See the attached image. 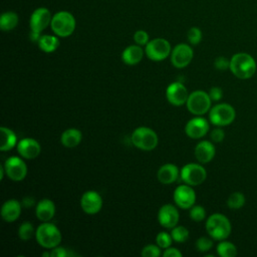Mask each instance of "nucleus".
Wrapping results in <instances>:
<instances>
[{
  "label": "nucleus",
  "mask_w": 257,
  "mask_h": 257,
  "mask_svg": "<svg viewBox=\"0 0 257 257\" xmlns=\"http://www.w3.org/2000/svg\"><path fill=\"white\" fill-rule=\"evenodd\" d=\"M231 72L239 79L251 78L257 69V64L252 55L246 52L235 53L230 59Z\"/></svg>",
  "instance_id": "nucleus-1"
},
{
  "label": "nucleus",
  "mask_w": 257,
  "mask_h": 257,
  "mask_svg": "<svg viewBox=\"0 0 257 257\" xmlns=\"http://www.w3.org/2000/svg\"><path fill=\"white\" fill-rule=\"evenodd\" d=\"M231 230L230 220L221 213L212 214L206 221V231L214 240H226L230 236Z\"/></svg>",
  "instance_id": "nucleus-2"
},
{
  "label": "nucleus",
  "mask_w": 257,
  "mask_h": 257,
  "mask_svg": "<svg viewBox=\"0 0 257 257\" xmlns=\"http://www.w3.org/2000/svg\"><path fill=\"white\" fill-rule=\"evenodd\" d=\"M50 27L53 33L58 37H68L75 30L76 20L72 13L61 10L52 15Z\"/></svg>",
  "instance_id": "nucleus-3"
},
{
  "label": "nucleus",
  "mask_w": 257,
  "mask_h": 257,
  "mask_svg": "<svg viewBox=\"0 0 257 257\" xmlns=\"http://www.w3.org/2000/svg\"><path fill=\"white\" fill-rule=\"evenodd\" d=\"M35 238L37 243L46 249H52L58 246L61 242V232L56 225L43 222L35 231Z\"/></svg>",
  "instance_id": "nucleus-4"
},
{
  "label": "nucleus",
  "mask_w": 257,
  "mask_h": 257,
  "mask_svg": "<svg viewBox=\"0 0 257 257\" xmlns=\"http://www.w3.org/2000/svg\"><path fill=\"white\" fill-rule=\"evenodd\" d=\"M131 140L136 148L143 151H152L158 146L159 143L156 132L148 126L137 127L133 132Z\"/></svg>",
  "instance_id": "nucleus-5"
},
{
  "label": "nucleus",
  "mask_w": 257,
  "mask_h": 257,
  "mask_svg": "<svg viewBox=\"0 0 257 257\" xmlns=\"http://www.w3.org/2000/svg\"><path fill=\"white\" fill-rule=\"evenodd\" d=\"M236 117L235 108L229 103L215 104L209 110V120L216 126L231 124Z\"/></svg>",
  "instance_id": "nucleus-6"
},
{
  "label": "nucleus",
  "mask_w": 257,
  "mask_h": 257,
  "mask_svg": "<svg viewBox=\"0 0 257 257\" xmlns=\"http://www.w3.org/2000/svg\"><path fill=\"white\" fill-rule=\"evenodd\" d=\"M212 99L208 92L204 90H195L191 92L187 99L188 110L195 115H203L211 109Z\"/></svg>",
  "instance_id": "nucleus-7"
},
{
  "label": "nucleus",
  "mask_w": 257,
  "mask_h": 257,
  "mask_svg": "<svg viewBox=\"0 0 257 257\" xmlns=\"http://www.w3.org/2000/svg\"><path fill=\"white\" fill-rule=\"evenodd\" d=\"M172 47L170 42L162 37L154 38L148 42L145 47L147 57L154 61H162L171 55Z\"/></svg>",
  "instance_id": "nucleus-8"
},
{
  "label": "nucleus",
  "mask_w": 257,
  "mask_h": 257,
  "mask_svg": "<svg viewBox=\"0 0 257 257\" xmlns=\"http://www.w3.org/2000/svg\"><path fill=\"white\" fill-rule=\"evenodd\" d=\"M181 179L185 184L192 187L201 185L207 178V172L205 168L196 163H190L185 165L180 172Z\"/></svg>",
  "instance_id": "nucleus-9"
},
{
  "label": "nucleus",
  "mask_w": 257,
  "mask_h": 257,
  "mask_svg": "<svg viewBox=\"0 0 257 257\" xmlns=\"http://www.w3.org/2000/svg\"><path fill=\"white\" fill-rule=\"evenodd\" d=\"M4 168L7 177L15 182L22 181L25 179L27 175V166L25 162L16 156L9 157L5 163H4Z\"/></svg>",
  "instance_id": "nucleus-10"
},
{
  "label": "nucleus",
  "mask_w": 257,
  "mask_h": 257,
  "mask_svg": "<svg viewBox=\"0 0 257 257\" xmlns=\"http://www.w3.org/2000/svg\"><path fill=\"white\" fill-rule=\"evenodd\" d=\"M52 15L48 8L38 7L30 15L29 27L30 31L41 33L48 26H50Z\"/></svg>",
  "instance_id": "nucleus-11"
},
{
  "label": "nucleus",
  "mask_w": 257,
  "mask_h": 257,
  "mask_svg": "<svg viewBox=\"0 0 257 257\" xmlns=\"http://www.w3.org/2000/svg\"><path fill=\"white\" fill-rule=\"evenodd\" d=\"M194 56L193 48L186 43L177 44L171 52V62L177 68L188 66Z\"/></svg>",
  "instance_id": "nucleus-12"
},
{
  "label": "nucleus",
  "mask_w": 257,
  "mask_h": 257,
  "mask_svg": "<svg viewBox=\"0 0 257 257\" xmlns=\"http://www.w3.org/2000/svg\"><path fill=\"white\" fill-rule=\"evenodd\" d=\"M174 202L181 209H190L196 202V193L192 186L180 185L174 191Z\"/></svg>",
  "instance_id": "nucleus-13"
},
{
  "label": "nucleus",
  "mask_w": 257,
  "mask_h": 257,
  "mask_svg": "<svg viewBox=\"0 0 257 257\" xmlns=\"http://www.w3.org/2000/svg\"><path fill=\"white\" fill-rule=\"evenodd\" d=\"M80 207L88 215L96 214L102 207V198L96 191H86L80 198Z\"/></svg>",
  "instance_id": "nucleus-14"
},
{
  "label": "nucleus",
  "mask_w": 257,
  "mask_h": 257,
  "mask_svg": "<svg viewBox=\"0 0 257 257\" xmlns=\"http://www.w3.org/2000/svg\"><path fill=\"white\" fill-rule=\"evenodd\" d=\"M189 93L186 86L179 81L171 83L166 89V97L168 101L175 105L181 106L187 102Z\"/></svg>",
  "instance_id": "nucleus-15"
},
{
  "label": "nucleus",
  "mask_w": 257,
  "mask_h": 257,
  "mask_svg": "<svg viewBox=\"0 0 257 257\" xmlns=\"http://www.w3.org/2000/svg\"><path fill=\"white\" fill-rule=\"evenodd\" d=\"M209 128L208 120L201 115H197L186 123L185 133L189 138L197 140L205 137L208 134Z\"/></svg>",
  "instance_id": "nucleus-16"
},
{
  "label": "nucleus",
  "mask_w": 257,
  "mask_h": 257,
  "mask_svg": "<svg viewBox=\"0 0 257 257\" xmlns=\"http://www.w3.org/2000/svg\"><path fill=\"white\" fill-rule=\"evenodd\" d=\"M179 211L172 204L163 205L158 212L159 223L167 229H172L177 226L179 222Z\"/></svg>",
  "instance_id": "nucleus-17"
},
{
  "label": "nucleus",
  "mask_w": 257,
  "mask_h": 257,
  "mask_svg": "<svg viewBox=\"0 0 257 257\" xmlns=\"http://www.w3.org/2000/svg\"><path fill=\"white\" fill-rule=\"evenodd\" d=\"M17 152L19 155L27 160L35 159L41 152L40 144L31 138H24L17 144Z\"/></svg>",
  "instance_id": "nucleus-18"
},
{
  "label": "nucleus",
  "mask_w": 257,
  "mask_h": 257,
  "mask_svg": "<svg viewBox=\"0 0 257 257\" xmlns=\"http://www.w3.org/2000/svg\"><path fill=\"white\" fill-rule=\"evenodd\" d=\"M216 154L215 146L210 141H201L195 147V157L201 164L211 162Z\"/></svg>",
  "instance_id": "nucleus-19"
},
{
  "label": "nucleus",
  "mask_w": 257,
  "mask_h": 257,
  "mask_svg": "<svg viewBox=\"0 0 257 257\" xmlns=\"http://www.w3.org/2000/svg\"><path fill=\"white\" fill-rule=\"evenodd\" d=\"M22 205L16 199H10L4 202L1 208V217L6 222L16 221L21 214Z\"/></svg>",
  "instance_id": "nucleus-20"
},
{
  "label": "nucleus",
  "mask_w": 257,
  "mask_h": 257,
  "mask_svg": "<svg viewBox=\"0 0 257 257\" xmlns=\"http://www.w3.org/2000/svg\"><path fill=\"white\" fill-rule=\"evenodd\" d=\"M35 214L38 220L49 222L54 217L55 204L50 199H42L36 205Z\"/></svg>",
  "instance_id": "nucleus-21"
},
{
  "label": "nucleus",
  "mask_w": 257,
  "mask_h": 257,
  "mask_svg": "<svg viewBox=\"0 0 257 257\" xmlns=\"http://www.w3.org/2000/svg\"><path fill=\"white\" fill-rule=\"evenodd\" d=\"M144 54L145 50L141 45L133 44L123 49L121 53V59L127 65H136L143 59Z\"/></svg>",
  "instance_id": "nucleus-22"
},
{
  "label": "nucleus",
  "mask_w": 257,
  "mask_h": 257,
  "mask_svg": "<svg viewBox=\"0 0 257 257\" xmlns=\"http://www.w3.org/2000/svg\"><path fill=\"white\" fill-rule=\"evenodd\" d=\"M179 177V169L174 164H165L158 170L157 178L164 185L174 183Z\"/></svg>",
  "instance_id": "nucleus-23"
},
{
  "label": "nucleus",
  "mask_w": 257,
  "mask_h": 257,
  "mask_svg": "<svg viewBox=\"0 0 257 257\" xmlns=\"http://www.w3.org/2000/svg\"><path fill=\"white\" fill-rule=\"evenodd\" d=\"M82 140V134L79 130L75 127H70L65 130L60 137V142L65 148H75Z\"/></svg>",
  "instance_id": "nucleus-24"
},
{
  "label": "nucleus",
  "mask_w": 257,
  "mask_h": 257,
  "mask_svg": "<svg viewBox=\"0 0 257 257\" xmlns=\"http://www.w3.org/2000/svg\"><path fill=\"white\" fill-rule=\"evenodd\" d=\"M1 144L0 150L2 152H7L12 150L17 144V137L16 134L9 127L1 126Z\"/></svg>",
  "instance_id": "nucleus-25"
},
{
  "label": "nucleus",
  "mask_w": 257,
  "mask_h": 257,
  "mask_svg": "<svg viewBox=\"0 0 257 257\" xmlns=\"http://www.w3.org/2000/svg\"><path fill=\"white\" fill-rule=\"evenodd\" d=\"M39 48L46 53H51L55 51L59 46V39L57 35L43 34L40 36L37 42Z\"/></svg>",
  "instance_id": "nucleus-26"
},
{
  "label": "nucleus",
  "mask_w": 257,
  "mask_h": 257,
  "mask_svg": "<svg viewBox=\"0 0 257 257\" xmlns=\"http://www.w3.org/2000/svg\"><path fill=\"white\" fill-rule=\"evenodd\" d=\"M19 22V17L14 11L3 12L0 16V29L2 31L13 30Z\"/></svg>",
  "instance_id": "nucleus-27"
},
{
  "label": "nucleus",
  "mask_w": 257,
  "mask_h": 257,
  "mask_svg": "<svg viewBox=\"0 0 257 257\" xmlns=\"http://www.w3.org/2000/svg\"><path fill=\"white\" fill-rule=\"evenodd\" d=\"M217 253L221 257H235L237 255V247L229 241L222 240L217 245Z\"/></svg>",
  "instance_id": "nucleus-28"
},
{
  "label": "nucleus",
  "mask_w": 257,
  "mask_h": 257,
  "mask_svg": "<svg viewBox=\"0 0 257 257\" xmlns=\"http://www.w3.org/2000/svg\"><path fill=\"white\" fill-rule=\"evenodd\" d=\"M246 202V198L241 192H233L227 200V206L231 210H239L241 209Z\"/></svg>",
  "instance_id": "nucleus-29"
},
{
  "label": "nucleus",
  "mask_w": 257,
  "mask_h": 257,
  "mask_svg": "<svg viewBox=\"0 0 257 257\" xmlns=\"http://www.w3.org/2000/svg\"><path fill=\"white\" fill-rule=\"evenodd\" d=\"M171 235L173 240L177 243H184L189 238V230L184 226H175L172 228Z\"/></svg>",
  "instance_id": "nucleus-30"
},
{
  "label": "nucleus",
  "mask_w": 257,
  "mask_h": 257,
  "mask_svg": "<svg viewBox=\"0 0 257 257\" xmlns=\"http://www.w3.org/2000/svg\"><path fill=\"white\" fill-rule=\"evenodd\" d=\"M35 234L33 225L30 222H23L18 229V235L19 238L23 241H28L32 238V236Z\"/></svg>",
  "instance_id": "nucleus-31"
},
{
  "label": "nucleus",
  "mask_w": 257,
  "mask_h": 257,
  "mask_svg": "<svg viewBox=\"0 0 257 257\" xmlns=\"http://www.w3.org/2000/svg\"><path fill=\"white\" fill-rule=\"evenodd\" d=\"M202 37H203V34L199 27L193 26L188 30L187 38H188V41L190 44H192V45L199 44L202 40Z\"/></svg>",
  "instance_id": "nucleus-32"
},
{
  "label": "nucleus",
  "mask_w": 257,
  "mask_h": 257,
  "mask_svg": "<svg viewBox=\"0 0 257 257\" xmlns=\"http://www.w3.org/2000/svg\"><path fill=\"white\" fill-rule=\"evenodd\" d=\"M172 241H173L172 235L169 234L168 232H160L156 237L157 245L161 249H166V248L170 247L172 245Z\"/></svg>",
  "instance_id": "nucleus-33"
},
{
  "label": "nucleus",
  "mask_w": 257,
  "mask_h": 257,
  "mask_svg": "<svg viewBox=\"0 0 257 257\" xmlns=\"http://www.w3.org/2000/svg\"><path fill=\"white\" fill-rule=\"evenodd\" d=\"M213 240L214 239L208 238V237H205V236L200 237L196 241V249L199 252H207V251H209L213 247Z\"/></svg>",
  "instance_id": "nucleus-34"
},
{
  "label": "nucleus",
  "mask_w": 257,
  "mask_h": 257,
  "mask_svg": "<svg viewBox=\"0 0 257 257\" xmlns=\"http://www.w3.org/2000/svg\"><path fill=\"white\" fill-rule=\"evenodd\" d=\"M190 217L192 220L196 221V222H200L203 221L206 218V210L204 207L202 206H193L192 208H190Z\"/></svg>",
  "instance_id": "nucleus-35"
},
{
  "label": "nucleus",
  "mask_w": 257,
  "mask_h": 257,
  "mask_svg": "<svg viewBox=\"0 0 257 257\" xmlns=\"http://www.w3.org/2000/svg\"><path fill=\"white\" fill-rule=\"evenodd\" d=\"M141 255L143 257H159L161 255V248L158 245L149 244L142 249Z\"/></svg>",
  "instance_id": "nucleus-36"
},
{
  "label": "nucleus",
  "mask_w": 257,
  "mask_h": 257,
  "mask_svg": "<svg viewBox=\"0 0 257 257\" xmlns=\"http://www.w3.org/2000/svg\"><path fill=\"white\" fill-rule=\"evenodd\" d=\"M134 41L138 45H141V46L145 45L146 46L148 44V42L150 41V36H149L147 31H145L143 29H140V30H137L134 33Z\"/></svg>",
  "instance_id": "nucleus-37"
},
{
  "label": "nucleus",
  "mask_w": 257,
  "mask_h": 257,
  "mask_svg": "<svg viewBox=\"0 0 257 257\" xmlns=\"http://www.w3.org/2000/svg\"><path fill=\"white\" fill-rule=\"evenodd\" d=\"M214 66L218 70H226L230 68V59L225 56H218L214 61Z\"/></svg>",
  "instance_id": "nucleus-38"
},
{
  "label": "nucleus",
  "mask_w": 257,
  "mask_h": 257,
  "mask_svg": "<svg viewBox=\"0 0 257 257\" xmlns=\"http://www.w3.org/2000/svg\"><path fill=\"white\" fill-rule=\"evenodd\" d=\"M210 138L214 143H221L225 139V132L221 126H217L210 133Z\"/></svg>",
  "instance_id": "nucleus-39"
},
{
  "label": "nucleus",
  "mask_w": 257,
  "mask_h": 257,
  "mask_svg": "<svg viewBox=\"0 0 257 257\" xmlns=\"http://www.w3.org/2000/svg\"><path fill=\"white\" fill-rule=\"evenodd\" d=\"M50 254H51V257H68V256L72 255L73 253L67 251V249H65L63 247L56 246L51 249Z\"/></svg>",
  "instance_id": "nucleus-40"
},
{
  "label": "nucleus",
  "mask_w": 257,
  "mask_h": 257,
  "mask_svg": "<svg viewBox=\"0 0 257 257\" xmlns=\"http://www.w3.org/2000/svg\"><path fill=\"white\" fill-rule=\"evenodd\" d=\"M209 95L213 101H219L223 97V90L219 86H213L209 91Z\"/></svg>",
  "instance_id": "nucleus-41"
},
{
  "label": "nucleus",
  "mask_w": 257,
  "mask_h": 257,
  "mask_svg": "<svg viewBox=\"0 0 257 257\" xmlns=\"http://www.w3.org/2000/svg\"><path fill=\"white\" fill-rule=\"evenodd\" d=\"M163 256L164 257H182V253L177 248L170 246L165 249Z\"/></svg>",
  "instance_id": "nucleus-42"
},
{
  "label": "nucleus",
  "mask_w": 257,
  "mask_h": 257,
  "mask_svg": "<svg viewBox=\"0 0 257 257\" xmlns=\"http://www.w3.org/2000/svg\"><path fill=\"white\" fill-rule=\"evenodd\" d=\"M22 205L25 207V208H30L31 206L34 205V199L31 198V197H25L22 201Z\"/></svg>",
  "instance_id": "nucleus-43"
},
{
  "label": "nucleus",
  "mask_w": 257,
  "mask_h": 257,
  "mask_svg": "<svg viewBox=\"0 0 257 257\" xmlns=\"http://www.w3.org/2000/svg\"><path fill=\"white\" fill-rule=\"evenodd\" d=\"M4 174H6L5 168H4V166H0V180H3Z\"/></svg>",
  "instance_id": "nucleus-44"
}]
</instances>
